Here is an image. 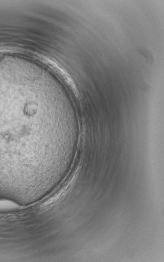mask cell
Returning a JSON list of instances; mask_svg holds the SVG:
<instances>
[{"label": "cell", "mask_w": 164, "mask_h": 262, "mask_svg": "<svg viewBox=\"0 0 164 262\" xmlns=\"http://www.w3.org/2000/svg\"><path fill=\"white\" fill-rule=\"evenodd\" d=\"M29 84L15 75H0V179L25 174V123L32 102Z\"/></svg>", "instance_id": "obj_1"}, {"label": "cell", "mask_w": 164, "mask_h": 262, "mask_svg": "<svg viewBox=\"0 0 164 262\" xmlns=\"http://www.w3.org/2000/svg\"><path fill=\"white\" fill-rule=\"evenodd\" d=\"M18 206L14 202L8 200H0V211L15 210Z\"/></svg>", "instance_id": "obj_2"}]
</instances>
